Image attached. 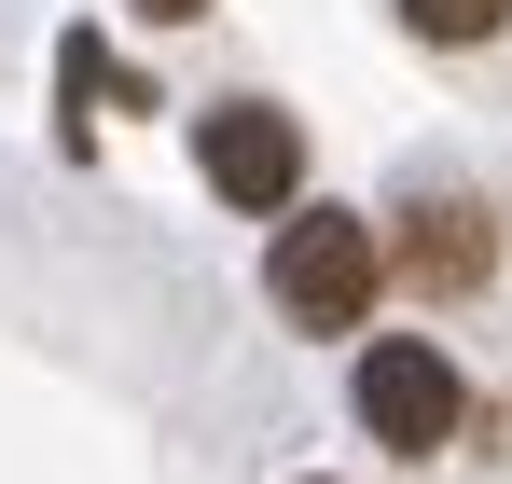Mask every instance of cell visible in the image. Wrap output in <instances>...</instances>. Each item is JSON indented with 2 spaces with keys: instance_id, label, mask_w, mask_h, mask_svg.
<instances>
[{
  "instance_id": "6da1fadb",
  "label": "cell",
  "mask_w": 512,
  "mask_h": 484,
  "mask_svg": "<svg viewBox=\"0 0 512 484\" xmlns=\"http://www.w3.org/2000/svg\"><path fill=\"white\" fill-rule=\"evenodd\" d=\"M374 277H388V249H374V222H346V208L277 222V263H263L277 319H305V332H360L374 319Z\"/></svg>"
},
{
  "instance_id": "7a4b0ae2",
  "label": "cell",
  "mask_w": 512,
  "mask_h": 484,
  "mask_svg": "<svg viewBox=\"0 0 512 484\" xmlns=\"http://www.w3.org/2000/svg\"><path fill=\"white\" fill-rule=\"evenodd\" d=\"M457 415H471L457 402V360H443L429 332H374V346H360V429H374L388 457H443Z\"/></svg>"
},
{
  "instance_id": "3957f363",
  "label": "cell",
  "mask_w": 512,
  "mask_h": 484,
  "mask_svg": "<svg viewBox=\"0 0 512 484\" xmlns=\"http://www.w3.org/2000/svg\"><path fill=\"white\" fill-rule=\"evenodd\" d=\"M194 166H208V194H222V208L277 222V208L305 194V125H291V111H263V97H222V111L194 125Z\"/></svg>"
},
{
  "instance_id": "277c9868",
  "label": "cell",
  "mask_w": 512,
  "mask_h": 484,
  "mask_svg": "<svg viewBox=\"0 0 512 484\" xmlns=\"http://www.w3.org/2000/svg\"><path fill=\"white\" fill-rule=\"evenodd\" d=\"M402 277H416L429 305H457V291H485V263H499V222L471 208V194H443V208H416L402 222V249H388Z\"/></svg>"
},
{
  "instance_id": "5b68a950",
  "label": "cell",
  "mask_w": 512,
  "mask_h": 484,
  "mask_svg": "<svg viewBox=\"0 0 512 484\" xmlns=\"http://www.w3.org/2000/svg\"><path fill=\"white\" fill-rule=\"evenodd\" d=\"M499 14H512V0H402L416 42H499Z\"/></svg>"
},
{
  "instance_id": "8992f818",
  "label": "cell",
  "mask_w": 512,
  "mask_h": 484,
  "mask_svg": "<svg viewBox=\"0 0 512 484\" xmlns=\"http://www.w3.org/2000/svg\"><path fill=\"white\" fill-rule=\"evenodd\" d=\"M139 14H153V28H194V14H208V0H139Z\"/></svg>"
}]
</instances>
